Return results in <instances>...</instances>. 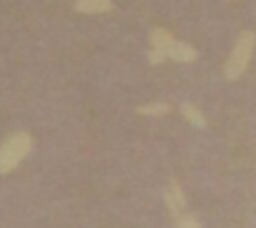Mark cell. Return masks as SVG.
I'll list each match as a JSON object with an SVG mask.
<instances>
[{"label": "cell", "mask_w": 256, "mask_h": 228, "mask_svg": "<svg viewBox=\"0 0 256 228\" xmlns=\"http://www.w3.org/2000/svg\"><path fill=\"white\" fill-rule=\"evenodd\" d=\"M198 58L196 48L176 40L174 33H168L166 28H154L151 30V50H148V63L151 65H161L164 60H176V63H194Z\"/></svg>", "instance_id": "obj_1"}, {"label": "cell", "mask_w": 256, "mask_h": 228, "mask_svg": "<svg viewBox=\"0 0 256 228\" xmlns=\"http://www.w3.org/2000/svg\"><path fill=\"white\" fill-rule=\"evenodd\" d=\"M30 148H33V138H30L28 131L10 133L3 143H0V176L16 171L26 161V156L30 153Z\"/></svg>", "instance_id": "obj_2"}, {"label": "cell", "mask_w": 256, "mask_h": 228, "mask_svg": "<svg viewBox=\"0 0 256 228\" xmlns=\"http://www.w3.org/2000/svg\"><path fill=\"white\" fill-rule=\"evenodd\" d=\"M254 43H256V35L251 30H244L236 38V43H234V48H231V53L226 58V65H224L226 80H236V78L244 75V70L248 68L251 53H254Z\"/></svg>", "instance_id": "obj_3"}, {"label": "cell", "mask_w": 256, "mask_h": 228, "mask_svg": "<svg viewBox=\"0 0 256 228\" xmlns=\"http://www.w3.org/2000/svg\"><path fill=\"white\" fill-rule=\"evenodd\" d=\"M166 206H168L174 221L186 213V198H184V191H181V186L176 181H171L168 188H166Z\"/></svg>", "instance_id": "obj_4"}, {"label": "cell", "mask_w": 256, "mask_h": 228, "mask_svg": "<svg viewBox=\"0 0 256 228\" xmlns=\"http://www.w3.org/2000/svg\"><path fill=\"white\" fill-rule=\"evenodd\" d=\"M73 10H78V13H108V10H113V3L110 0H78V3H73Z\"/></svg>", "instance_id": "obj_5"}, {"label": "cell", "mask_w": 256, "mask_h": 228, "mask_svg": "<svg viewBox=\"0 0 256 228\" xmlns=\"http://www.w3.org/2000/svg\"><path fill=\"white\" fill-rule=\"evenodd\" d=\"M181 113L186 116V121H188L191 126H196V128H206V118H204V113H201L196 105L184 103V105H181Z\"/></svg>", "instance_id": "obj_6"}, {"label": "cell", "mask_w": 256, "mask_h": 228, "mask_svg": "<svg viewBox=\"0 0 256 228\" xmlns=\"http://www.w3.org/2000/svg\"><path fill=\"white\" fill-rule=\"evenodd\" d=\"M168 110H171V105H168V103H148V105H138V108H136L138 116H151V118L166 116Z\"/></svg>", "instance_id": "obj_7"}, {"label": "cell", "mask_w": 256, "mask_h": 228, "mask_svg": "<svg viewBox=\"0 0 256 228\" xmlns=\"http://www.w3.org/2000/svg\"><path fill=\"white\" fill-rule=\"evenodd\" d=\"M174 228H204V226L198 223V218H196V216L184 213V216H178V218L174 221Z\"/></svg>", "instance_id": "obj_8"}]
</instances>
